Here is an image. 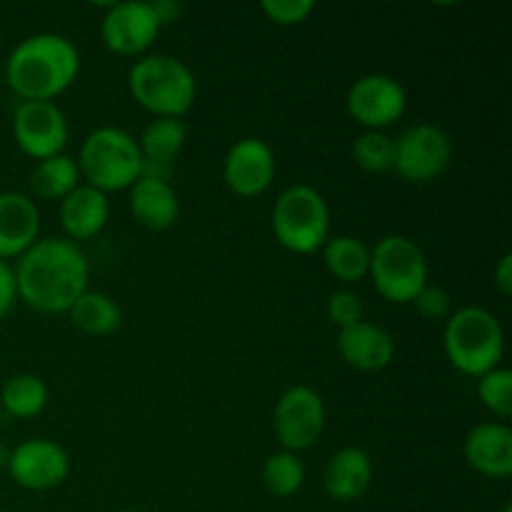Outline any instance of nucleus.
Masks as SVG:
<instances>
[{"label":"nucleus","mask_w":512,"mask_h":512,"mask_svg":"<svg viewBox=\"0 0 512 512\" xmlns=\"http://www.w3.org/2000/svg\"><path fill=\"white\" fill-rule=\"evenodd\" d=\"M18 298L35 313L60 315L88 290L90 263L68 238H38L13 268Z\"/></svg>","instance_id":"f257e3e1"},{"label":"nucleus","mask_w":512,"mask_h":512,"mask_svg":"<svg viewBox=\"0 0 512 512\" xmlns=\"http://www.w3.org/2000/svg\"><path fill=\"white\" fill-rule=\"evenodd\" d=\"M80 53L65 35L35 33L20 40L5 63V80L20 100H50L75 83Z\"/></svg>","instance_id":"f03ea898"},{"label":"nucleus","mask_w":512,"mask_h":512,"mask_svg":"<svg viewBox=\"0 0 512 512\" xmlns=\"http://www.w3.org/2000/svg\"><path fill=\"white\" fill-rule=\"evenodd\" d=\"M443 348L458 373L478 380L500 368L505 358V333L500 320L480 305H465L450 313L443 330Z\"/></svg>","instance_id":"7ed1b4c3"},{"label":"nucleus","mask_w":512,"mask_h":512,"mask_svg":"<svg viewBox=\"0 0 512 512\" xmlns=\"http://www.w3.org/2000/svg\"><path fill=\"white\" fill-rule=\"evenodd\" d=\"M130 95L155 118H183L195 103L198 80L188 63L168 53H148L128 73Z\"/></svg>","instance_id":"20e7f679"},{"label":"nucleus","mask_w":512,"mask_h":512,"mask_svg":"<svg viewBox=\"0 0 512 512\" xmlns=\"http://www.w3.org/2000/svg\"><path fill=\"white\" fill-rule=\"evenodd\" d=\"M78 168L88 185L108 195L130 190L143 178V155L128 130L103 125L88 133L80 145Z\"/></svg>","instance_id":"39448f33"},{"label":"nucleus","mask_w":512,"mask_h":512,"mask_svg":"<svg viewBox=\"0 0 512 512\" xmlns=\"http://www.w3.org/2000/svg\"><path fill=\"white\" fill-rule=\"evenodd\" d=\"M273 233L290 253H318L330 238L328 200L313 185H290L273 205Z\"/></svg>","instance_id":"423d86ee"},{"label":"nucleus","mask_w":512,"mask_h":512,"mask_svg":"<svg viewBox=\"0 0 512 512\" xmlns=\"http://www.w3.org/2000/svg\"><path fill=\"white\" fill-rule=\"evenodd\" d=\"M370 278L388 303L408 305L430 283L423 248L408 235H385L370 248Z\"/></svg>","instance_id":"0eeeda50"},{"label":"nucleus","mask_w":512,"mask_h":512,"mask_svg":"<svg viewBox=\"0 0 512 512\" xmlns=\"http://www.w3.org/2000/svg\"><path fill=\"white\" fill-rule=\"evenodd\" d=\"M453 140L435 123H415L395 140L393 170L410 185H428L448 170Z\"/></svg>","instance_id":"6e6552de"},{"label":"nucleus","mask_w":512,"mask_h":512,"mask_svg":"<svg viewBox=\"0 0 512 512\" xmlns=\"http://www.w3.org/2000/svg\"><path fill=\"white\" fill-rule=\"evenodd\" d=\"M328 420V408L318 390L310 385H293L278 398L273 408V433L283 450L303 453L320 440Z\"/></svg>","instance_id":"1a4fd4ad"},{"label":"nucleus","mask_w":512,"mask_h":512,"mask_svg":"<svg viewBox=\"0 0 512 512\" xmlns=\"http://www.w3.org/2000/svg\"><path fill=\"white\" fill-rule=\"evenodd\" d=\"M345 108L365 130H383L403 118L408 110V93L393 75L370 73L350 85Z\"/></svg>","instance_id":"9d476101"},{"label":"nucleus","mask_w":512,"mask_h":512,"mask_svg":"<svg viewBox=\"0 0 512 512\" xmlns=\"http://www.w3.org/2000/svg\"><path fill=\"white\" fill-rule=\"evenodd\" d=\"M13 138L28 158H53L68 143V118L50 100H20L13 115Z\"/></svg>","instance_id":"9b49d317"},{"label":"nucleus","mask_w":512,"mask_h":512,"mask_svg":"<svg viewBox=\"0 0 512 512\" xmlns=\"http://www.w3.org/2000/svg\"><path fill=\"white\" fill-rule=\"evenodd\" d=\"M160 25L153 5L143 0H123L110 3L105 8L103 23H100V38L105 48L118 55H148L153 43L158 40Z\"/></svg>","instance_id":"f8f14e48"},{"label":"nucleus","mask_w":512,"mask_h":512,"mask_svg":"<svg viewBox=\"0 0 512 512\" xmlns=\"http://www.w3.org/2000/svg\"><path fill=\"white\" fill-rule=\"evenodd\" d=\"M15 485L25 490H53L70 475V455L60 443L48 438H33L10 450L8 468Z\"/></svg>","instance_id":"ddd939ff"},{"label":"nucleus","mask_w":512,"mask_h":512,"mask_svg":"<svg viewBox=\"0 0 512 512\" xmlns=\"http://www.w3.org/2000/svg\"><path fill=\"white\" fill-rule=\"evenodd\" d=\"M275 153L265 140L240 138L223 160V180L238 198H258L273 185Z\"/></svg>","instance_id":"4468645a"},{"label":"nucleus","mask_w":512,"mask_h":512,"mask_svg":"<svg viewBox=\"0 0 512 512\" xmlns=\"http://www.w3.org/2000/svg\"><path fill=\"white\" fill-rule=\"evenodd\" d=\"M465 463L490 480H508L512 475V430L505 423H480L465 435Z\"/></svg>","instance_id":"2eb2a0df"},{"label":"nucleus","mask_w":512,"mask_h":512,"mask_svg":"<svg viewBox=\"0 0 512 512\" xmlns=\"http://www.w3.org/2000/svg\"><path fill=\"white\" fill-rule=\"evenodd\" d=\"M335 345H338L340 358L360 373H378L388 368L395 358L393 335L368 320L340 328Z\"/></svg>","instance_id":"dca6fc26"},{"label":"nucleus","mask_w":512,"mask_h":512,"mask_svg":"<svg viewBox=\"0 0 512 512\" xmlns=\"http://www.w3.org/2000/svg\"><path fill=\"white\" fill-rule=\"evenodd\" d=\"M40 235V210L33 198L5 190L0 193V260L20 258Z\"/></svg>","instance_id":"f3484780"},{"label":"nucleus","mask_w":512,"mask_h":512,"mask_svg":"<svg viewBox=\"0 0 512 512\" xmlns=\"http://www.w3.org/2000/svg\"><path fill=\"white\" fill-rule=\"evenodd\" d=\"M373 458L363 448H340L330 455L323 470V488L338 503H355L363 498L373 485Z\"/></svg>","instance_id":"a211bd4d"},{"label":"nucleus","mask_w":512,"mask_h":512,"mask_svg":"<svg viewBox=\"0 0 512 512\" xmlns=\"http://www.w3.org/2000/svg\"><path fill=\"white\" fill-rule=\"evenodd\" d=\"M128 205L135 223L153 233L173 228L180 218V200L175 188L168 180L153 178V175H143L130 188Z\"/></svg>","instance_id":"6ab92c4d"},{"label":"nucleus","mask_w":512,"mask_h":512,"mask_svg":"<svg viewBox=\"0 0 512 512\" xmlns=\"http://www.w3.org/2000/svg\"><path fill=\"white\" fill-rule=\"evenodd\" d=\"M188 130L180 118H153L138 140L143 155V175L168 180L175 160L183 153Z\"/></svg>","instance_id":"aec40b11"},{"label":"nucleus","mask_w":512,"mask_h":512,"mask_svg":"<svg viewBox=\"0 0 512 512\" xmlns=\"http://www.w3.org/2000/svg\"><path fill=\"white\" fill-rule=\"evenodd\" d=\"M110 200L98 188L80 183L70 195L60 200V225L68 240H90L108 225Z\"/></svg>","instance_id":"412c9836"},{"label":"nucleus","mask_w":512,"mask_h":512,"mask_svg":"<svg viewBox=\"0 0 512 512\" xmlns=\"http://www.w3.org/2000/svg\"><path fill=\"white\" fill-rule=\"evenodd\" d=\"M323 263L340 283L355 285L370 273V245L355 235H330L323 248Z\"/></svg>","instance_id":"4be33fe9"},{"label":"nucleus","mask_w":512,"mask_h":512,"mask_svg":"<svg viewBox=\"0 0 512 512\" xmlns=\"http://www.w3.org/2000/svg\"><path fill=\"white\" fill-rule=\"evenodd\" d=\"M70 320L75 328L85 335H110L123 325V310H120L118 300L110 298L108 293L100 290H85L73 308L68 310Z\"/></svg>","instance_id":"5701e85b"},{"label":"nucleus","mask_w":512,"mask_h":512,"mask_svg":"<svg viewBox=\"0 0 512 512\" xmlns=\"http://www.w3.org/2000/svg\"><path fill=\"white\" fill-rule=\"evenodd\" d=\"M48 385L43 378L33 373H18L13 378L5 380L0 388V405L3 413L13 415L18 420L38 418L45 408H48Z\"/></svg>","instance_id":"b1692460"},{"label":"nucleus","mask_w":512,"mask_h":512,"mask_svg":"<svg viewBox=\"0 0 512 512\" xmlns=\"http://www.w3.org/2000/svg\"><path fill=\"white\" fill-rule=\"evenodd\" d=\"M78 160L70 155L58 153L53 158L38 160V165L30 173V190L43 200H63L80 185Z\"/></svg>","instance_id":"393cba45"},{"label":"nucleus","mask_w":512,"mask_h":512,"mask_svg":"<svg viewBox=\"0 0 512 512\" xmlns=\"http://www.w3.org/2000/svg\"><path fill=\"white\" fill-rule=\"evenodd\" d=\"M260 478H263L265 490L273 498H293L305 483V465L300 460V455L280 450V453H273L265 458Z\"/></svg>","instance_id":"a878e982"},{"label":"nucleus","mask_w":512,"mask_h":512,"mask_svg":"<svg viewBox=\"0 0 512 512\" xmlns=\"http://www.w3.org/2000/svg\"><path fill=\"white\" fill-rule=\"evenodd\" d=\"M353 160L365 173H388L395 165V140L383 130H365L353 140Z\"/></svg>","instance_id":"bb28decb"},{"label":"nucleus","mask_w":512,"mask_h":512,"mask_svg":"<svg viewBox=\"0 0 512 512\" xmlns=\"http://www.w3.org/2000/svg\"><path fill=\"white\" fill-rule=\"evenodd\" d=\"M478 398L488 413L508 420L512 415V373L508 368H495L478 378Z\"/></svg>","instance_id":"cd10ccee"},{"label":"nucleus","mask_w":512,"mask_h":512,"mask_svg":"<svg viewBox=\"0 0 512 512\" xmlns=\"http://www.w3.org/2000/svg\"><path fill=\"white\" fill-rule=\"evenodd\" d=\"M325 310H328V318L338 325V330L360 323V320H363V313H365L360 295L353 293V290H348V288L335 290V293L328 298Z\"/></svg>","instance_id":"c85d7f7f"},{"label":"nucleus","mask_w":512,"mask_h":512,"mask_svg":"<svg viewBox=\"0 0 512 512\" xmlns=\"http://www.w3.org/2000/svg\"><path fill=\"white\" fill-rule=\"evenodd\" d=\"M260 10L265 13V18L275 25H300L308 20V15L315 10L313 0H263Z\"/></svg>","instance_id":"c756f323"},{"label":"nucleus","mask_w":512,"mask_h":512,"mask_svg":"<svg viewBox=\"0 0 512 512\" xmlns=\"http://www.w3.org/2000/svg\"><path fill=\"white\" fill-rule=\"evenodd\" d=\"M415 310L428 320H448L453 313V298L443 285L428 283L413 300Z\"/></svg>","instance_id":"7c9ffc66"},{"label":"nucleus","mask_w":512,"mask_h":512,"mask_svg":"<svg viewBox=\"0 0 512 512\" xmlns=\"http://www.w3.org/2000/svg\"><path fill=\"white\" fill-rule=\"evenodd\" d=\"M18 300V288H15V273L10 263L0 260V320L13 310V303Z\"/></svg>","instance_id":"2f4dec72"},{"label":"nucleus","mask_w":512,"mask_h":512,"mask_svg":"<svg viewBox=\"0 0 512 512\" xmlns=\"http://www.w3.org/2000/svg\"><path fill=\"white\" fill-rule=\"evenodd\" d=\"M493 283L503 298H510L512 295V253L500 255L498 265H495V270H493Z\"/></svg>","instance_id":"473e14b6"},{"label":"nucleus","mask_w":512,"mask_h":512,"mask_svg":"<svg viewBox=\"0 0 512 512\" xmlns=\"http://www.w3.org/2000/svg\"><path fill=\"white\" fill-rule=\"evenodd\" d=\"M150 5H153L155 15H158L160 25L175 23V20L183 15V5H180L178 0H155V3H150Z\"/></svg>","instance_id":"72a5a7b5"},{"label":"nucleus","mask_w":512,"mask_h":512,"mask_svg":"<svg viewBox=\"0 0 512 512\" xmlns=\"http://www.w3.org/2000/svg\"><path fill=\"white\" fill-rule=\"evenodd\" d=\"M8 460H10V448L0 443V468H8Z\"/></svg>","instance_id":"f704fd0d"},{"label":"nucleus","mask_w":512,"mask_h":512,"mask_svg":"<svg viewBox=\"0 0 512 512\" xmlns=\"http://www.w3.org/2000/svg\"><path fill=\"white\" fill-rule=\"evenodd\" d=\"M120 512H143V510H120Z\"/></svg>","instance_id":"c9c22d12"},{"label":"nucleus","mask_w":512,"mask_h":512,"mask_svg":"<svg viewBox=\"0 0 512 512\" xmlns=\"http://www.w3.org/2000/svg\"><path fill=\"white\" fill-rule=\"evenodd\" d=\"M503 512H512V508L508 505V508H503Z\"/></svg>","instance_id":"e433bc0d"},{"label":"nucleus","mask_w":512,"mask_h":512,"mask_svg":"<svg viewBox=\"0 0 512 512\" xmlns=\"http://www.w3.org/2000/svg\"><path fill=\"white\" fill-rule=\"evenodd\" d=\"M0 415H3V405H0Z\"/></svg>","instance_id":"4c0bfd02"},{"label":"nucleus","mask_w":512,"mask_h":512,"mask_svg":"<svg viewBox=\"0 0 512 512\" xmlns=\"http://www.w3.org/2000/svg\"><path fill=\"white\" fill-rule=\"evenodd\" d=\"M0 512H5V510H0Z\"/></svg>","instance_id":"58836bf2"}]
</instances>
